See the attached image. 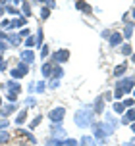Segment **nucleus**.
Instances as JSON below:
<instances>
[{"label": "nucleus", "mask_w": 135, "mask_h": 146, "mask_svg": "<svg viewBox=\"0 0 135 146\" xmlns=\"http://www.w3.org/2000/svg\"><path fill=\"white\" fill-rule=\"evenodd\" d=\"M75 125L77 127H87V125L93 123V111H85V110H79L75 113Z\"/></svg>", "instance_id": "obj_1"}, {"label": "nucleus", "mask_w": 135, "mask_h": 146, "mask_svg": "<svg viewBox=\"0 0 135 146\" xmlns=\"http://www.w3.org/2000/svg\"><path fill=\"white\" fill-rule=\"evenodd\" d=\"M133 85H135L133 77H126V79H122V81H118V83H116V87L120 88V90L124 92V94L131 92V90H133Z\"/></svg>", "instance_id": "obj_2"}, {"label": "nucleus", "mask_w": 135, "mask_h": 146, "mask_svg": "<svg viewBox=\"0 0 135 146\" xmlns=\"http://www.w3.org/2000/svg\"><path fill=\"white\" fill-rule=\"evenodd\" d=\"M68 60H70V50H66V48L56 50L52 54V62L54 64H64V62H68Z\"/></svg>", "instance_id": "obj_3"}, {"label": "nucleus", "mask_w": 135, "mask_h": 146, "mask_svg": "<svg viewBox=\"0 0 135 146\" xmlns=\"http://www.w3.org/2000/svg\"><path fill=\"white\" fill-rule=\"evenodd\" d=\"M64 115H66V110L64 108H54L48 111V117H50L52 123H60L62 119H64Z\"/></svg>", "instance_id": "obj_4"}, {"label": "nucleus", "mask_w": 135, "mask_h": 146, "mask_svg": "<svg viewBox=\"0 0 135 146\" xmlns=\"http://www.w3.org/2000/svg\"><path fill=\"white\" fill-rule=\"evenodd\" d=\"M102 127H104L106 135H112V133L116 131L118 123H116V119H114V115H112V113H106V123H102Z\"/></svg>", "instance_id": "obj_5"}, {"label": "nucleus", "mask_w": 135, "mask_h": 146, "mask_svg": "<svg viewBox=\"0 0 135 146\" xmlns=\"http://www.w3.org/2000/svg\"><path fill=\"white\" fill-rule=\"evenodd\" d=\"M93 131H95V137H97V139L104 140L106 137H108L106 131H104V127H102V123H93Z\"/></svg>", "instance_id": "obj_6"}, {"label": "nucleus", "mask_w": 135, "mask_h": 146, "mask_svg": "<svg viewBox=\"0 0 135 146\" xmlns=\"http://www.w3.org/2000/svg\"><path fill=\"white\" fill-rule=\"evenodd\" d=\"M21 62L27 64V66H31V64L35 62V54H33V50H21Z\"/></svg>", "instance_id": "obj_7"}, {"label": "nucleus", "mask_w": 135, "mask_h": 146, "mask_svg": "<svg viewBox=\"0 0 135 146\" xmlns=\"http://www.w3.org/2000/svg\"><path fill=\"white\" fill-rule=\"evenodd\" d=\"M102 110H104V98L98 96L95 100V104H93V113H102Z\"/></svg>", "instance_id": "obj_8"}, {"label": "nucleus", "mask_w": 135, "mask_h": 146, "mask_svg": "<svg viewBox=\"0 0 135 146\" xmlns=\"http://www.w3.org/2000/svg\"><path fill=\"white\" fill-rule=\"evenodd\" d=\"M133 121H135V110H133V108H129L128 111H126V115H124V119H122V123H126V125L129 123V125H131Z\"/></svg>", "instance_id": "obj_9"}, {"label": "nucleus", "mask_w": 135, "mask_h": 146, "mask_svg": "<svg viewBox=\"0 0 135 146\" xmlns=\"http://www.w3.org/2000/svg\"><path fill=\"white\" fill-rule=\"evenodd\" d=\"M122 36H126V38H131V36H133V23L131 21H126V27H124Z\"/></svg>", "instance_id": "obj_10"}, {"label": "nucleus", "mask_w": 135, "mask_h": 146, "mask_svg": "<svg viewBox=\"0 0 135 146\" xmlns=\"http://www.w3.org/2000/svg\"><path fill=\"white\" fill-rule=\"evenodd\" d=\"M6 88L10 90V92H15V94L21 90V87H19V83H17V81H8V83H6Z\"/></svg>", "instance_id": "obj_11"}, {"label": "nucleus", "mask_w": 135, "mask_h": 146, "mask_svg": "<svg viewBox=\"0 0 135 146\" xmlns=\"http://www.w3.org/2000/svg\"><path fill=\"white\" fill-rule=\"evenodd\" d=\"M122 38H124L122 33H112L110 38H108V40H110V46H118V44H122Z\"/></svg>", "instance_id": "obj_12"}, {"label": "nucleus", "mask_w": 135, "mask_h": 146, "mask_svg": "<svg viewBox=\"0 0 135 146\" xmlns=\"http://www.w3.org/2000/svg\"><path fill=\"white\" fill-rule=\"evenodd\" d=\"M12 111H15V104H6V106H2V108H0V113H2L4 117H8Z\"/></svg>", "instance_id": "obj_13"}, {"label": "nucleus", "mask_w": 135, "mask_h": 146, "mask_svg": "<svg viewBox=\"0 0 135 146\" xmlns=\"http://www.w3.org/2000/svg\"><path fill=\"white\" fill-rule=\"evenodd\" d=\"M25 119H27V108L21 110V111H19V113L15 115V125H21L23 121H25Z\"/></svg>", "instance_id": "obj_14"}, {"label": "nucleus", "mask_w": 135, "mask_h": 146, "mask_svg": "<svg viewBox=\"0 0 135 146\" xmlns=\"http://www.w3.org/2000/svg\"><path fill=\"white\" fill-rule=\"evenodd\" d=\"M79 146H97V142H95L93 137H83V139L79 140Z\"/></svg>", "instance_id": "obj_15"}, {"label": "nucleus", "mask_w": 135, "mask_h": 146, "mask_svg": "<svg viewBox=\"0 0 135 146\" xmlns=\"http://www.w3.org/2000/svg\"><path fill=\"white\" fill-rule=\"evenodd\" d=\"M52 64H43V66H41V71H43V75H45V77H50V75H52Z\"/></svg>", "instance_id": "obj_16"}, {"label": "nucleus", "mask_w": 135, "mask_h": 146, "mask_svg": "<svg viewBox=\"0 0 135 146\" xmlns=\"http://www.w3.org/2000/svg\"><path fill=\"white\" fill-rule=\"evenodd\" d=\"M126 69H128V64L124 62V64H120V66H118L116 69H114V75H116V77H122V75L126 73Z\"/></svg>", "instance_id": "obj_17"}, {"label": "nucleus", "mask_w": 135, "mask_h": 146, "mask_svg": "<svg viewBox=\"0 0 135 146\" xmlns=\"http://www.w3.org/2000/svg\"><path fill=\"white\" fill-rule=\"evenodd\" d=\"M19 40H21V38H19V35H8V38H6V42H10L12 46H17V44H19Z\"/></svg>", "instance_id": "obj_18"}, {"label": "nucleus", "mask_w": 135, "mask_h": 146, "mask_svg": "<svg viewBox=\"0 0 135 146\" xmlns=\"http://www.w3.org/2000/svg\"><path fill=\"white\" fill-rule=\"evenodd\" d=\"M75 8H77V10H81V12H87V14L91 12V6H89V4H85V2H81V0H79V2H75Z\"/></svg>", "instance_id": "obj_19"}, {"label": "nucleus", "mask_w": 135, "mask_h": 146, "mask_svg": "<svg viewBox=\"0 0 135 146\" xmlns=\"http://www.w3.org/2000/svg\"><path fill=\"white\" fill-rule=\"evenodd\" d=\"M43 36H45V33H43V29L39 27V31H37V38H35V46H43Z\"/></svg>", "instance_id": "obj_20"}, {"label": "nucleus", "mask_w": 135, "mask_h": 146, "mask_svg": "<svg viewBox=\"0 0 135 146\" xmlns=\"http://www.w3.org/2000/svg\"><path fill=\"white\" fill-rule=\"evenodd\" d=\"M21 12L25 17H29L31 15V6H29V2H21Z\"/></svg>", "instance_id": "obj_21"}, {"label": "nucleus", "mask_w": 135, "mask_h": 146, "mask_svg": "<svg viewBox=\"0 0 135 146\" xmlns=\"http://www.w3.org/2000/svg\"><path fill=\"white\" fill-rule=\"evenodd\" d=\"M64 75V71H62V67H52V79L54 81H58Z\"/></svg>", "instance_id": "obj_22"}, {"label": "nucleus", "mask_w": 135, "mask_h": 146, "mask_svg": "<svg viewBox=\"0 0 135 146\" xmlns=\"http://www.w3.org/2000/svg\"><path fill=\"white\" fill-rule=\"evenodd\" d=\"M52 135H54V137H64V129L60 127V123L52 127Z\"/></svg>", "instance_id": "obj_23"}, {"label": "nucleus", "mask_w": 135, "mask_h": 146, "mask_svg": "<svg viewBox=\"0 0 135 146\" xmlns=\"http://www.w3.org/2000/svg\"><path fill=\"white\" fill-rule=\"evenodd\" d=\"M6 142H10V133L0 131V144H6Z\"/></svg>", "instance_id": "obj_24"}, {"label": "nucleus", "mask_w": 135, "mask_h": 146, "mask_svg": "<svg viewBox=\"0 0 135 146\" xmlns=\"http://www.w3.org/2000/svg\"><path fill=\"white\" fill-rule=\"evenodd\" d=\"M10 75H12L14 79H21V77H25V75H23V73L19 71L17 67H14V69H10Z\"/></svg>", "instance_id": "obj_25"}, {"label": "nucleus", "mask_w": 135, "mask_h": 146, "mask_svg": "<svg viewBox=\"0 0 135 146\" xmlns=\"http://www.w3.org/2000/svg\"><path fill=\"white\" fill-rule=\"evenodd\" d=\"M17 133H19V135H25V139L29 140V142H35V137H33V135H31L29 131H23V129H19Z\"/></svg>", "instance_id": "obj_26"}, {"label": "nucleus", "mask_w": 135, "mask_h": 146, "mask_svg": "<svg viewBox=\"0 0 135 146\" xmlns=\"http://www.w3.org/2000/svg\"><path fill=\"white\" fill-rule=\"evenodd\" d=\"M6 98H8V102H10V104H15V100H17V94H15V92H10V90H8Z\"/></svg>", "instance_id": "obj_27"}, {"label": "nucleus", "mask_w": 135, "mask_h": 146, "mask_svg": "<svg viewBox=\"0 0 135 146\" xmlns=\"http://www.w3.org/2000/svg\"><path fill=\"white\" fill-rule=\"evenodd\" d=\"M120 52L124 54V56H131V46H129V44H124Z\"/></svg>", "instance_id": "obj_28"}, {"label": "nucleus", "mask_w": 135, "mask_h": 146, "mask_svg": "<svg viewBox=\"0 0 135 146\" xmlns=\"http://www.w3.org/2000/svg\"><path fill=\"white\" fill-rule=\"evenodd\" d=\"M41 121H43V115H37V117H35V119H33V121H31L29 129H35V127H37V125L41 123Z\"/></svg>", "instance_id": "obj_29"}, {"label": "nucleus", "mask_w": 135, "mask_h": 146, "mask_svg": "<svg viewBox=\"0 0 135 146\" xmlns=\"http://www.w3.org/2000/svg\"><path fill=\"white\" fill-rule=\"evenodd\" d=\"M17 69H19V71L25 75V73L29 71V66H27V64H23V62H19V64H17Z\"/></svg>", "instance_id": "obj_30"}, {"label": "nucleus", "mask_w": 135, "mask_h": 146, "mask_svg": "<svg viewBox=\"0 0 135 146\" xmlns=\"http://www.w3.org/2000/svg\"><path fill=\"white\" fill-rule=\"evenodd\" d=\"M124 110H126V108H124V104H122V102L114 104V111H116V113H124Z\"/></svg>", "instance_id": "obj_31"}, {"label": "nucleus", "mask_w": 135, "mask_h": 146, "mask_svg": "<svg viewBox=\"0 0 135 146\" xmlns=\"http://www.w3.org/2000/svg\"><path fill=\"white\" fill-rule=\"evenodd\" d=\"M17 35H19V38H27V36H31V31L25 27V29H21L19 33H17Z\"/></svg>", "instance_id": "obj_32"}, {"label": "nucleus", "mask_w": 135, "mask_h": 146, "mask_svg": "<svg viewBox=\"0 0 135 146\" xmlns=\"http://www.w3.org/2000/svg\"><path fill=\"white\" fill-rule=\"evenodd\" d=\"M64 144H66V146H77L79 142H77L75 139H66V140H64Z\"/></svg>", "instance_id": "obj_33"}, {"label": "nucleus", "mask_w": 135, "mask_h": 146, "mask_svg": "<svg viewBox=\"0 0 135 146\" xmlns=\"http://www.w3.org/2000/svg\"><path fill=\"white\" fill-rule=\"evenodd\" d=\"M41 15H43V17H45V19H46V17H48V15H50V10H48V8H41Z\"/></svg>", "instance_id": "obj_34"}, {"label": "nucleus", "mask_w": 135, "mask_h": 146, "mask_svg": "<svg viewBox=\"0 0 135 146\" xmlns=\"http://www.w3.org/2000/svg\"><path fill=\"white\" fill-rule=\"evenodd\" d=\"M45 56H48V46H41V58H45Z\"/></svg>", "instance_id": "obj_35"}, {"label": "nucleus", "mask_w": 135, "mask_h": 146, "mask_svg": "<svg viewBox=\"0 0 135 146\" xmlns=\"http://www.w3.org/2000/svg\"><path fill=\"white\" fill-rule=\"evenodd\" d=\"M25 44H27V46H35V38H33V36H27V38H25Z\"/></svg>", "instance_id": "obj_36"}, {"label": "nucleus", "mask_w": 135, "mask_h": 146, "mask_svg": "<svg viewBox=\"0 0 135 146\" xmlns=\"http://www.w3.org/2000/svg\"><path fill=\"white\" fill-rule=\"evenodd\" d=\"M124 108H131V106H133V100H131V98H128V100H124Z\"/></svg>", "instance_id": "obj_37"}, {"label": "nucleus", "mask_w": 135, "mask_h": 146, "mask_svg": "<svg viewBox=\"0 0 135 146\" xmlns=\"http://www.w3.org/2000/svg\"><path fill=\"white\" fill-rule=\"evenodd\" d=\"M4 10H6L8 14H14V15H15V14H17V10H15V8H14V6H6V8H4Z\"/></svg>", "instance_id": "obj_38"}, {"label": "nucleus", "mask_w": 135, "mask_h": 146, "mask_svg": "<svg viewBox=\"0 0 135 146\" xmlns=\"http://www.w3.org/2000/svg\"><path fill=\"white\" fill-rule=\"evenodd\" d=\"M110 35H112V31H110V29H104V31H102V38H106V40L110 38Z\"/></svg>", "instance_id": "obj_39"}, {"label": "nucleus", "mask_w": 135, "mask_h": 146, "mask_svg": "<svg viewBox=\"0 0 135 146\" xmlns=\"http://www.w3.org/2000/svg\"><path fill=\"white\" fill-rule=\"evenodd\" d=\"M114 96H116V98H122V96H124V92H122L120 88L116 87V88H114Z\"/></svg>", "instance_id": "obj_40"}, {"label": "nucleus", "mask_w": 135, "mask_h": 146, "mask_svg": "<svg viewBox=\"0 0 135 146\" xmlns=\"http://www.w3.org/2000/svg\"><path fill=\"white\" fill-rule=\"evenodd\" d=\"M45 4H46V8H48V10L56 8V2H52V0H48V2H45Z\"/></svg>", "instance_id": "obj_41"}, {"label": "nucleus", "mask_w": 135, "mask_h": 146, "mask_svg": "<svg viewBox=\"0 0 135 146\" xmlns=\"http://www.w3.org/2000/svg\"><path fill=\"white\" fill-rule=\"evenodd\" d=\"M6 48H8V42L6 40H0V52H4Z\"/></svg>", "instance_id": "obj_42"}, {"label": "nucleus", "mask_w": 135, "mask_h": 146, "mask_svg": "<svg viewBox=\"0 0 135 146\" xmlns=\"http://www.w3.org/2000/svg\"><path fill=\"white\" fill-rule=\"evenodd\" d=\"M37 90H39V92H43V90H45V83H43V81L37 83Z\"/></svg>", "instance_id": "obj_43"}, {"label": "nucleus", "mask_w": 135, "mask_h": 146, "mask_svg": "<svg viewBox=\"0 0 135 146\" xmlns=\"http://www.w3.org/2000/svg\"><path fill=\"white\" fill-rule=\"evenodd\" d=\"M60 87V81H54L52 79V83H50V88H58Z\"/></svg>", "instance_id": "obj_44"}, {"label": "nucleus", "mask_w": 135, "mask_h": 146, "mask_svg": "<svg viewBox=\"0 0 135 146\" xmlns=\"http://www.w3.org/2000/svg\"><path fill=\"white\" fill-rule=\"evenodd\" d=\"M6 66H8V64L2 60V62H0V71H6Z\"/></svg>", "instance_id": "obj_45"}, {"label": "nucleus", "mask_w": 135, "mask_h": 146, "mask_svg": "<svg viewBox=\"0 0 135 146\" xmlns=\"http://www.w3.org/2000/svg\"><path fill=\"white\" fill-rule=\"evenodd\" d=\"M8 27H10V21L4 19V21H2V29H8Z\"/></svg>", "instance_id": "obj_46"}, {"label": "nucleus", "mask_w": 135, "mask_h": 146, "mask_svg": "<svg viewBox=\"0 0 135 146\" xmlns=\"http://www.w3.org/2000/svg\"><path fill=\"white\" fill-rule=\"evenodd\" d=\"M6 38H8V35L4 33V31H0V40H6Z\"/></svg>", "instance_id": "obj_47"}, {"label": "nucleus", "mask_w": 135, "mask_h": 146, "mask_svg": "<svg viewBox=\"0 0 135 146\" xmlns=\"http://www.w3.org/2000/svg\"><path fill=\"white\" fill-rule=\"evenodd\" d=\"M124 146H135V139L133 140H128V142H124Z\"/></svg>", "instance_id": "obj_48"}, {"label": "nucleus", "mask_w": 135, "mask_h": 146, "mask_svg": "<svg viewBox=\"0 0 135 146\" xmlns=\"http://www.w3.org/2000/svg\"><path fill=\"white\" fill-rule=\"evenodd\" d=\"M4 127H8V121H6V119H4V121H0V131H2Z\"/></svg>", "instance_id": "obj_49"}, {"label": "nucleus", "mask_w": 135, "mask_h": 146, "mask_svg": "<svg viewBox=\"0 0 135 146\" xmlns=\"http://www.w3.org/2000/svg\"><path fill=\"white\" fill-rule=\"evenodd\" d=\"M102 96H104V100H110V98H112V94H110V92H104Z\"/></svg>", "instance_id": "obj_50"}, {"label": "nucleus", "mask_w": 135, "mask_h": 146, "mask_svg": "<svg viewBox=\"0 0 135 146\" xmlns=\"http://www.w3.org/2000/svg\"><path fill=\"white\" fill-rule=\"evenodd\" d=\"M129 129H131V131L135 133V121H133V123H131V127H129Z\"/></svg>", "instance_id": "obj_51"}, {"label": "nucleus", "mask_w": 135, "mask_h": 146, "mask_svg": "<svg viewBox=\"0 0 135 146\" xmlns=\"http://www.w3.org/2000/svg\"><path fill=\"white\" fill-rule=\"evenodd\" d=\"M131 62H133V64H135V54H133V56H131Z\"/></svg>", "instance_id": "obj_52"}, {"label": "nucleus", "mask_w": 135, "mask_h": 146, "mask_svg": "<svg viewBox=\"0 0 135 146\" xmlns=\"http://www.w3.org/2000/svg\"><path fill=\"white\" fill-rule=\"evenodd\" d=\"M0 108H2V96H0Z\"/></svg>", "instance_id": "obj_53"}, {"label": "nucleus", "mask_w": 135, "mask_h": 146, "mask_svg": "<svg viewBox=\"0 0 135 146\" xmlns=\"http://www.w3.org/2000/svg\"><path fill=\"white\" fill-rule=\"evenodd\" d=\"M131 14H133V17H135V8H133V12H131Z\"/></svg>", "instance_id": "obj_54"}, {"label": "nucleus", "mask_w": 135, "mask_h": 146, "mask_svg": "<svg viewBox=\"0 0 135 146\" xmlns=\"http://www.w3.org/2000/svg\"><path fill=\"white\" fill-rule=\"evenodd\" d=\"M133 96H135V88H133Z\"/></svg>", "instance_id": "obj_55"}, {"label": "nucleus", "mask_w": 135, "mask_h": 146, "mask_svg": "<svg viewBox=\"0 0 135 146\" xmlns=\"http://www.w3.org/2000/svg\"><path fill=\"white\" fill-rule=\"evenodd\" d=\"M0 62H2V56H0Z\"/></svg>", "instance_id": "obj_56"}]
</instances>
